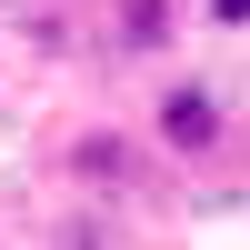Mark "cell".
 Instances as JSON below:
<instances>
[{
	"instance_id": "cell-1",
	"label": "cell",
	"mask_w": 250,
	"mask_h": 250,
	"mask_svg": "<svg viewBox=\"0 0 250 250\" xmlns=\"http://www.w3.org/2000/svg\"><path fill=\"white\" fill-rule=\"evenodd\" d=\"M150 150L160 160H220L230 150V100H220L200 70H170L160 100H150Z\"/></svg>"
},
{
	"instance_id": "cell-2",
	"label": "cell",
	"mask_w": 250,
	"mask_h": 250,
	"mask_svg": "<svg viewBox=\"0 0 250 250\" xmlns=\"http://www.w3.org/2000/svg\"><path fill=\"white\" fill-rule=\"evenodd\" d=\"M140 170H150V160H140L130 130H80L70 150H60V180H80V190H130Z\"/></svg>"
},
{
	"instance_id": "cell-3",
	"label": "cell",
	"mask_w": 250,
	"mask_h": 250,
	"mask_svg": "<svg viewBox=\"0 0 250 250\" xmlns=\"http://www.w3.org/2000/svg\"><path fill=\"white\" fill-rule=\"evenodd\" d=\"M110 40H120L130 60H160V50L180 40V0H120V10H110Z\"/></svg>"
},
{
	"instance_id": "cell-4",
	"label": "cell",
	"mask_w": 250,
	"mask_h": 250,
	"mask_svg": "<svg viewBox=\"0 0 250 250\" xmlns=\"http://www.w3.org/2000/svg\"><path fill=\"white\" fill-rule=\"evenodd\" d=\"M200 20H210V30H240V20H250V0H200Z\"/></svg>"
}]
</instances>
